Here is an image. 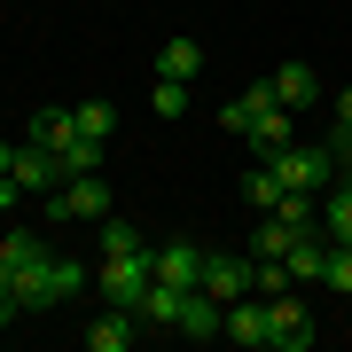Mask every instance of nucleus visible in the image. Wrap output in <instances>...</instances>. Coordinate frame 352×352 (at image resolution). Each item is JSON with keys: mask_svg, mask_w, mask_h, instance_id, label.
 Masks as SVG:
<instances>
[{"mask_svg": "<svg viewBox=\"0 0 352 352\" xmlns=\"http://www.w3.org/2000/svg\"><path fill=\"white\" fill-rule=\"evenodd\" d=\"M87 282H94V258H55L47 251L16 274V298H24V314H47V305H71Z\"/></svg>", "mask_w": 352, "mask_h": 352, "instance_id": "obj_1", "label": "nucleus"}, {"mask_svg": "<svg viewBox=\"0 0 352 352\" xmlns=\"http://www.w3.org/2000/svg\"><path fill=\"white\" fill-rule=\"evenodd\" d=\"M258 164L282 180V188H298V196H329V188H337V173H344L337 141H314V149H274V157H258Z\"/></svg>", "mask_w": 352, "mask_h": 352, "instance_id": "obj_2", "label": "nucleus"}, {"mask_svg": "<svg viewBox=\"0 0 352 352\" xmlns=\"http://www.w3.org/2000/svg\"><path fill=\"white\" fill-rule=\"evenodd\" d=\"M110 212V188H102V173H71L55 196H39V219H102Z\"/></svg>", "mask_w": 352, "mask_h": 352, "instance_id": "obj_3", "label": "nucleus"}, {"mask_svg": "<svg viewBox=\"0 0 352 352\" xmlns=\"http://www.w3.org/2000/svg\"><path fill=\"white\" fill-rule=\"evenodd\" d=\"M94 282H102V305H141V289L157 282V258L133 251V258H94Z\"/></svg>", "mask_w": 352, "mask_h": 352, "instance_id": "obj_4", "label": "nucleus"}, {"mask_svg": "<svg viewBox=\"0 0 352 352\" xmlns=\"http://www.w3.org/2000/svg\"><path fill=\"white\" fill-rule=\"evenodd\" d=\"M266 344H274V352H305V344H314V314H305L289 289L266 298Z\"/></svg>", "mask_w": 352, "mask_h": 352, "instance_id": "obj_5", "label": "nucleus"}, {"mask_svg": "<svg viewBox=\"0 0 352 352\" xmlns=\"http://www.w3.org/2000/svg\"><path fill=\"white\" fill-rule=\"evenodd\" d=\"M63 180H71V173H63V157H55V149H39V141H24V149H16V188H24L32 204L55 196Z\"/></svg>", "mask_w": 352, "mask_h": 352, "instance_id": "obj_6", "label": "nucleus"}, {"mask_svg": "<svg viewBox=\"0 0 352 352\" xmlns=\"http://www.w3.org/2000/svg\"><path fill=\"white\" fill-rule=\"evenodd\" d=\"M149 258H157V282H180V289L204 282V243H188V235H164Z\"/></svg>", "mask_w": 352, "mask_h": 352, "instance_id": "obj_7", "label": "nucleus"}, {"mask_svg": "<svg viewBox=\"0 0 352 352\" xmlns=\"http://www.w3.org/2000/svg\"><path fill=\"white\" fill-rule=\"evenodd\" d=\"M141 329L149 321H141L133 305H102V321L87 329V352H126V344H141Z\"/></svg>", "mask_w": 352, "mask_h": 352, "instance_id": "obj_8", "label": "nucleus"}, {"mask_svg": "<svg viewBox=\"0 0 352 352\" xmlns=\"http://www.w3.org/2000/svg\"><path fill=\"white\" fill-rule=\"evenodd\" d=\"M196 289H204V298H219V305H235V298H251V266L227 258V251H219V258L204 251V282H196Z\"/></svg>", "mask_w": 352, "mask_h": 352, "instance_id": "obj_9", "label": "nucleus"}, {"mask_svg": "<svg viewBox=\"0 0 352 352\" xmlns=\"http://www.w3.org/2000/svg\"><path fill=\"white\" fill-rule=\"evenodd\" d=\"M274 102L282 110H314V102H329V87L314 78V63H282L274 71Z\"/></svg>", "mask_w": 352, "mask_h": 352, "instance_id": "obj_10", "label": "nucleus"}, {"mask_svg": "<svg viewBox=\"0 0 352 352\" xmlns=\"http://www.w3.org/2000/svg\"><path fill=\"white\" fill-rule=\"evenodd\" d=\"M266 110H274V78H258V87H243V94H235V102H227V110H219V126L251 141V126H258Z\"/></svg>", "mask_w": 352, "mask_h": 352, "instance_id": "obj_11", "label": "nucleus"}, {"mask_svg": "<svg viewBox=\"0 0 352 352\" xmlns=\"http://www.w3.org/2000/svg\"><path fill=\"white\" fill-rule=\"evenodd\" d=\"M180 337H196V344L227 337V305H219V298H204V289H188V305H180Z\"/></svg>", "mask_w": 352, "mask_h": 352, "instance_id": "obj_12", "label": "nucleus"}, {"mask_svg": "<svg viewBox=\"0 0 352 352\" xmlns=\"http://www.w3.org/2000/svg\"><path fill=\"white\" fill-rule=\"evenodd\" d=\"M227 344H243V352H258V344H266V298H258V289L227 305Z\"/></svg>", "mask_w": 352, "mask_h": 352, "instance_id": "obj_13", "label": "nucleus"}, {"mask_svg": "<svg viewBox=\"0 0 352 352\" xmlns=\"http://www.w3.org/2000/svg\"><path fill=\"white\" fill-rule=\"evenodd\" d=\"M180 305H188V289H180V282H149L133 314L149 321V329H180Z\"/></svg>", "mask_w": 352, "mask_h": 352, "instance_id": "obj_14", "label": "nucleus"}, {"mask_svg": "<svg viewBox=\"0 0 352 352\" xmlns=\"http://www.w3.org/2000/svg\"><path fill=\"white\" fill-rule=\"evenodd\" d=\"M32 258H47V243H39L32 227H8V235H0V282H16Z\"/></svg>", "mask_w": 352, "mask_h": 352, "instance_id": "obj_15", "label": "nucleus"}, {"mask_svg": "<svg viewBox=\"0 0 352 352\" xmlns=\"http://www.w3.org/2000/svg\"><path fill=\"white\" fill-rule=\"evenodd\" d=\"M196 71H204L196 39H164V47H157V78H196Z\"/></svg>", "mask_w": 352, "mask_h": 352, "instance_id": "obj_16", "label": "nucleus"}, {"mask_svg": "<svg viewBox=\"0 0 352 352\" xmlns=\"http://www.w3.org/2000/svg\"><path fill=\"white\" fill-rule=\"evenodd\" d=\"M133 251H149V235H141L133 219H110V212H102V258H133Z\"/></svg>", "mask_w": 352, "mask_h": 352, "instance_id": "obj_17", "label": "nucleus"}, {"mask_svg": "<svg viewBox=\"0 0 352 352\" xmlns=\"http://www.w3.org/2000/svg\"><path fill=\"white\" fill-rule=\"evenodd\" d=\"M32 141H39V149H71V141H78V118L71 110H39L32 118Z\"/></svg>", "mask_w": 352, "mask_h": 352, "instance_id": "obj_18", "label": "nucleus"}, {"mask_svg": "<svg viewBox=\"0 0 352 352\" xmlns=\"http://www.w3.org/2000/svg\"><path fill=\"white\" fill-rule=\"evenodd\" d=\"M289 118H298V110H282V102H274V110H266L258 126H251V149H258V157H274V149H289Z\"/></svg>", "mask_w": 352, "mask_h": 352, "instance_id": "obj_19", "label": "nucleus"}, {"mask_svg": "<svg viewBox=\"0 0 352 352\" xmlns=\"http://www.w3.org/2000/svg\"><path fill=\"white\" fill-rule=\"evenodd\" d=\"M282 196H289V188L266 173V164H258V173H243V204H258V212H282Z\"/></svg>", "mask_w": 352, "mask_h": 352, "instance_id": "obj_20", "label": "nucleus"}, {"mask_svg": "<svg viewBox=\"0 0 352 352\" xmlns=\"http://www.w3.org/2000/svg\"><path fill=\"white\" fill-rule=\"evenodd\" d=\"M289 235H298V227L266 212V219H258V235H251V258H282V251H289Z\"/></svg>", "mask_w": 352, "mask_h": 352, "instance_id": "obj_21", "label": "nucleus"}, {"mask_svg": "<svg viewBox=\"0 0 352 352\" xmlns=\"http://www.w3.org/2000/svg\"><path fill=\"white\" fill-rule=\"evenodd\" d=\"M71 118H78V133H87V141H110V133H118V110H110V102H78Z\"/></svg>", "mask_w": 352, "mask_h": 352, "instance_id": "obj_22", "label": "nucleus"}, {"mask_svg": "<svg viewBox=\"0 0 352 352\" xmlns=\"http://www.w3.org/2000/svg\"><path fill=\"white\" fill-rule=\"evenodd\" d=\"M55 157H63V173H102V141H87V133L71 149H55Z\"/></svg>", "mask_w": 352, "mask_h": 352, "instance_id": "obj_23", "label": "nucleus"}, {"mask_svg": "<svg viewBox=\"0 0 352 352\" xmlns=\"http://www.w3.org/2000/svg\"><path fill=\"white\" fill-rule=\"evenodd\" d=\"M337 298H352V243H329V274H321Z\"/></svg>", "mask_w": 352, "mask_h": 352, "instance_id": "obj_24", "label": "nucleus"}, {"mask_svg": "<svg viewBox=\"0 0 352 352\" xmlns=\"http://www.w3.org/2000/svg\"><path fill=\"white\" fill-rule=\"evenodd\" d=\"M157 118H188V78H157Z\"/></svg>", "mask_w": 352, "mask_h": 352, "instance_id": "obj_25", "label": "nucleus"}, {"mask_svg": "<svg viewBox=\"0 0 352 352\" xmlns=\"http://www.w3.org/2000/svg\"><path fill=\"white\" fill-rule=\"evenodd\" d=\"M329 110H337V133H352V87H337V94H329Z\"/></svg>", "mask_w": 352, "mask_h": 352, "instance_id": "obj_26", "label": "nucleus"}, {"mask_svg": "<svg viewBox=\"0 0 352 352\" xmlns=\"http://www.w3.org/2000/svg\"><path fill=\"white\" fill-rule=\"evenodd\" d=\"M16 314H24V298H16V282H0V329H8Z\"/></svg>", "mask_w": 352, "mask_h": 352, "instance_id": "obj_27", "label": "nucleus"}, {"mask_svg": "<svg viewBox=\"0 0 352 352\" xmlns=\"http://www.w3.org/2000/svg\"><path fill=\"white\" fill-rule=\"evenodd\" d=\"M16 149H24V141H0V173L16 180Z\"/></svg>", "mask_w": 352, "mask_h": 352, "instance_id": "obj_28", "label": "nucleus"}]
</instances>
